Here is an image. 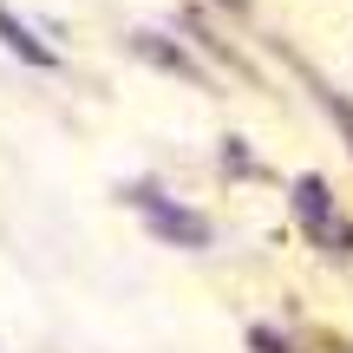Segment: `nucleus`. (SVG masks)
Returning <instances> with one entry per match:
<instances>
[{
    "instance_id": "nucleus-1",
    "label": "nucleus",
    "mask_w": 353,
    "mask_h": 353,
    "mask_svg": "<svg viewBox=\"0 0 353 353\" xmlns=\"http://www.w3.org/2000/svg\"><path fill=\"white\" fill-rule=\"evenodd\" d=\"M294 203H301V216H307V229H321L327 242H347V229H341V216L327 210V190L314 183V176H301L294 183Z\"/></svg>"
},
{
    "instance_id": "nucleus-3",
    "label": "nucleus",
    "mask_w": 353,
    "mask_h": 353,
    "mask_svg": "<svg viewBox=\"0 0 353 353\" xmlns=\"http://www.w3.org/2000/svg\"><path fill=\"white\" fill-rule=\"evenodd\" d=\"M0 39H7V46L20 52V59H33V65H52V52H46V46H33V39H26V26L13 20L7 7H0Z\"/></svg>"
},
{
    "instance_id": "nucleus-2",
    "label": "nucleus",
    "mask_w": 353,
    "mask_h": 353,
    "mask_svg": "<svg viewBox=\"0 0 353 353\" xmlns=\"http://www.w3.org/2000/svg\"><path fill=\"white\" fill-rule=\"evenodd\" d=\"M144 210H151V223L164 229L170 242H203V236H210V229H203L196 216H183V210H170V203H144Z\"/></svg>"
}]
</instances>
